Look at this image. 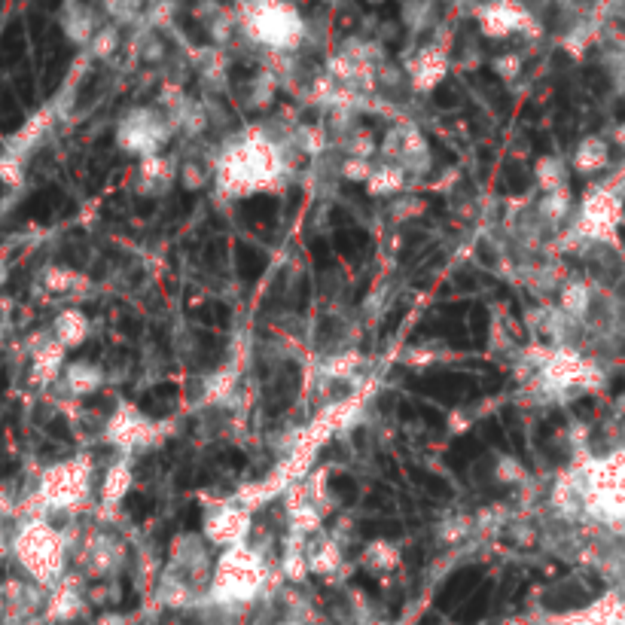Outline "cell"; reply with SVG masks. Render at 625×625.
Instances as JSON below:
<instances>
[{
  "label": "cell",
  "mask_w": 625,
  "mask_h": 625,
  "mask_svg": "<svg viewBox=\"0 0 625 625\" xmlns=\"http://www.w3.org/2000/svg\"><path fill=\"white\" fill-rule=\"evenodd\" d=\"M284 183V150L263 125H247V129L232 135L214 159L211 186L220 199H250L260 193H278Z\"/></svg>",
  "instance_id": "6da1fadb"
},
{
  "label": "cell",
  "mask_w": 625,
  "mask_h": 625,
  "mask_svg": "<svg viewBox=\"0 0 625 625\" xmlns=\"http://www.w3.org/2000/svg\"><path fill=\"white\" fill-rule=\"evenodd\" d=\"M13 537V558L16 565L43 589H52L65 580L71 540L65 531H58L49 516H22Z\"/></svg>",
  "instance_id": "7a4b0ae2"
},
{
  "label": "cell",
  "mask_w": 625,
  "mask_h": 625,
  "mask_svg": "<svg viewBox=\"0 0 625 625\" xmlns=\"http://www.w3.org/2000/svg\"><path fill=\"white\" fill-rule=\"evenodd\" d=\"M95 491V461L92 455L61 458L37 476L31 504L34 510L22 516H49V513H80Z\"/></svg>",
  "instance_id": "3957f363"
},
{
  "label": "cell",
  "mask_w": 625,
  "mask_h": 625,
  "mask_svg": "<svg viewBox=\"0 0 625 625\" xmlns=\"http://www.w3.org/2000/svg\"><path fill=\"white\" fill-rule=\"evenodd\" d=\"M238 28L250 43L272 55H290L308 37V25L290 0H244L238 7Z\"/></svg>",
  "instance_id": "277c9868"
},
{
  "label": "cell",
  "mask_w": 625,
  "mask_h": 625,
  "mask_svg": "<svg viewBox=\"0 0 625 625\" xmlns=\"http://www.w3.org/2000/svg\"><path fill=\"white\" fill-rule=\"evenodd\" d=\"M269 580V561L257 546H232L223 549L214 558V574H211V586H208V601L211 604H247L254 601Z\"/></svg>",
  "instance_id": "5b68a950"
},
{
  "label": "cell",
  "mask_w": 625,
  "mask_h": 625,
  "mask_svg": "<svg viewBox=\"0 0 625 625\" xmlns=\"http://www.w3.org/2000/svg\"><path fill=\"white\" fill-rule=\"evenodd\" d=\"M101 436H104V443L110 449H116L119 455L135 458L138 452H147V449H153L165 440V424H159L156 418L141 412L135 403L122 400L107 415Z\"/></svg>",
  "instance_id": "8992f818"
},
{
  "label": "cell",
  "mask_w": 625,
  "mask_h": 625,
  "mask_svg": "<svg viewBox=\"0 0 625 625\" xmlns=\"http://www.w3.org/2000/svg\"><path fill=\"white\" fill-rule=\"evenodd\" d=\"M174 135V125L165 110L159 107H132L125 110L116 125V147L129 156H156L165 153Z\"/></svg>",
  "instance_id": "52a82bcc"
},
{
  "label": "cell",
  "mask_w": 625,
  "mask_h": 625,
  "mask_svg": "<svg viewBox=\"0 0 625 625\" xmlns=\"http://www.w3.org/2000/svg\"><path fill=\"white\" fill-rule=\"evenodd\" d=\"M250 531H254V510L235 494L217 497L202 510V537L208 540L211 549H232L250 543Z\"/></svg>",
  "instance_id": "ba28073f"
},
{
  "label": "cell",
  "mask_w": 625,
  "mask_h": 625,
  "mask_svg": "<svg viewBox=\"0 0 625 625\" xmlns=\"http://www.w3.org/2000/svg\"><path fill=\"white\" fill-rule=\"evenodd\" d=\"M479 22L482 37L507 40V37H540L543 25L534 10H528L522 0H485L473 13Z\"/></svg>",
  "instance_id": "9c48e42d"
},
{
  "label": "cell",
  "mask_w": 625,
  "mask_h": 625,
  "mask_svg": "<svg viewBox=\"0 0 625 625\" xmlns=\"http://www.w3.org/2000/svg\"><path fill=\"white\" fill-rule=\"evenodd\" d=\"M379 156H382V162L400 165L406 174L430 168V144L412 119H400L391 125L379 144Z\"/></svg>",
  "instance_id": "30bf717a"
},
{
  "label": "cell",
  "mask_w": 625,
  "mask_h": 625,
  "mask_svg": "<svg viewBox=\"0 0 625 625\" xmlns=\"http://www.w3.org/2000/svg\"><path fill=\"white\" fill-rule=\"evenodd\" d=\"M406 83L418 95H430L452 71V49L449 43H424L406 58Z\"/></svg>",
  "instance_id": "8fae6325"
},
{
  "label": "cell",
  "mask_w": 625,
  "mask_h": 625,
  "mask_svg": "<svg viewBox=\"0 0 625 625\" xmlns=\"http://www.w3.org/2000/svg\"><path fill=\"white\" fill-rule=\"evenodd\" d=\"M122 543L107 531H92L80 543V565L89 577L104 580L122 568Z\"/></svg>",
  "instance_id": "7c38bea8"
},
{
  "label": "cell",
  "mask_w": 625,
  "mask_h": 625,
  "mask_svg": "<svg viewBox=\"0 0 625 625\" xmlns=\"http://www.w3.org/2000/svg\"><path fill=\"white\" fill-rule=\"evenodd\" d=\"M174 183H180V162L174 156L156 153V156L138 159V168H135V190H138V196L159 199V196H165L171 190Z\"/></svg>",
  "instance_id": "4fadbf2b"
},
{
  "label": "cell",
  "mask_w": 625,
  "mask_h": 625,
  "mask_svg": "<svg viewBox=\"0 0 625 625\" xmlns=\"http://www.w3.org/2000/svg\"><path fill=\"white\" fill-rule=\"evenodd\" d=\"M65 366H68V348L58 345L52 339V333H43L40 342L31 351V372H28L31 385L40 388V391L58 385L61 375H65Z\"/></svg>",
  "instance_id": "5bb4252c"
},
{
  "label": "cell",
  "mask_w": 625,
  "mask_h": 625,
  "mask_svg": "<svg viewBox=\"0 0 625 625\" xmlns=\"http://www.w3.org/2000/svg\"><path fill=\"white\" fill-rule=\"evenodd\" d=\"M132 485H135V461L116 455L104 467L101 482H98V510L116 513L122 507V500L132 494Z\"/></svg>",
  "instance_id": "9a60e30c"
},
{
  "label": "cell",
  "mask_w": 625,
  "mask_h": 625,
  "mask_svg": "<svg viewBox=\"0 0 625 625\" xmlns=\"http://www.w3.org/2000/svg\"><path fill=\"white\" fill-rule=\"evenodd\" d=\"M37 284L43 293L58 296V299H80L92 290V281L71 266H46L37 275Z\"/></svg>",
  "instance_id": "2e32d148"
},
{
  "label": "cell",
  "mask_w": 625,
  "mask_h": 625,
  "mask_svg": "<svg viewBox=\"0 0 625 625\" xmlns=\"http://www.w3.org/2000/svg\"><path fill=\"white\" fill-rule=\"evenodd\" d=\"M107 375L101 369V363H92V360H71L65 366V375H61V388H65L68 397L74 400H83V397H92L104 388Z\"/></svg>",
  "instance_id": "e0dca14e"
},
{
  "label": "cell",
  "mask_w": 625,
  "mask_h": 625,
  "mask_svg": "<svg viewBox=\"0 0 625 625\" xmlns=\"http://www.w3.org/2000/svg\"><path fill=\"white\" fill-rule=\"evenodd\" d=\"M619 211L622 208L610 205L601 190H589L583 196V202H580V220H577V226H580V232H586L592 238H601L607 229L616 226V214Z\"/></svg>",
  "instance_id": "ac0fdd59"
},
{
  "label": "cell",
  "mask_w": 625,
  "mask_h": 625,
  "mask_svg": "<svg viewBox=\"0 0 625 625\" xmlns=\"http://www.w3.org/2000/svg\"><path fill=\"white\" fill-rule=\"evenodd\" d=\"M305 555H308V571L318 574V577H330L342 568L345 561V549H342V540L336 534H327L321 531L318 537H311L308 546H305Z\"/></svg>",
  "instance_id": "d6986e66"
},
{
  "label": "cell",
  "mask_w": 625,
  "mask_h": 625,
  "mask_svg": "<svg viewBox=\"0 0 625 625\" xmlns=\"http://www.w3.org/2000/svg\"><path fill=\"white\" fill-rule=\"evenodd\" d=\"M98 19H95V10L89 4H83V0H65V10H61V31H65V37L77 46H89L95 31H98Z\"/></svg>",
  "instance_id": "ffe728a7"
},
{
  "label": "cell",
  "mask_w": 625,
  "mask_h": 625,
  "mask_svg": "<svg viewBox=\"0 0 625 625\" xmlns=\"http://www.w3.org/2000/svg\"><path fill=\"white\" fill-rule=\"evenodd\" d=\"M49 333H52V339L58 345H65L68 351H77V348H83L89 342L92 321L83 315L80 308H61L58 315H55V321H52V330Z\"/></svg>",
  "instance_id": "44dd1931"
},
{
  "label": "cell",
  "mask_w": 625,
  "mask_h": 625,
  "mask_svg": "<svg viewBox=\"0 0 625 625\" xmlns=\"http://www.w3.org/2000/svg\"><path fill=\"white\" fill-rule=\"evenodd\" d=\"M83 589H80V580L74 577H65L58 586L49 589V598H46V616L55 619V622H68L74 616L83 613Z\"/></svg>",
  "instance_id": "7402d4cb"
},
{
  "label": "cell",
  "mask_w": 625,
  "mask_h": 625,
  "mask_svg": "<svg viewBox=\"0 0 625 625\" xmlns=\"http://www.w3.org/2000/svg\"><path fill=\"white\" fill-rule=\"evenodd\" d=\"M406 183H409V174L394 165V162H375L372 165V174L369 180L363 183L366 186V193L372 199H394L406 190Z\"/></svg>",
  "instance_id": "603a6c76"
},
{
  "label": "cell",
  "mask_w": 625,
  "mask_h": 625,
  "mask_svg": "<svg viewBox=\"0 0 625 625\" xmlns=\"http://www.w3.org/2000/svg\"><path fill=\"white\" fill-rule=\"evenodd\" d=\"M360 561H363V568L372 571V574H391L400 568V561H403V552L394 540L388 537H372L363 543V552H360Z\"/></svg>",
  "instance_id": "cb8c5ba5"
},
{
  "label": "cell",
  "mask_w": 625,
  "mask_h": 625,
  "mask_svg": "<svg viewBox=\"0 0 625 625\" xmlns=\"http://www.w3.org/2000/svg\"><path fill=\"white\" fill-rule=\"evenodd\" d=\"M52 119H55V107H43V110H37L22 129L13 135V141H10V147H7V156H13V159H22L28 150H34L40 141H43V135L49 132V125H52Z\"/></svg>",
  "instance_id": "d4e9b609"
},
{
  "label": "cell",
  "mask_w": 625,
  "mask_h": 625,
  "mask_svg": "<svg viewBox=\"0 0 625 625\" xmlns=\"http://www.w3.org/2000/svg\"><path fill=\"white\" fill-rule=\"evenodd\" d=\"M534 183L540 193H558V190H571V168L568 162L555 156V153H546L534 162Z\"/></svg>",
  "instance_id": "484cf974"
},
{
  "label": "cell",
  "mask_w": 625,
  "mask_h": 625,
  "mask_svg": "<svg viewBox=\"0 0 625 625\" xmlns=\"http://www.w3.org/2000/svg\"><path fill=\"white\" fill-rule=\"evenodd\" d=\"M238 385H241V372L238 366H220L217 372H211L205 385H202V403L205 406H223L229 403L235 394H238Z\"/></svg>",
  "instance_id": "4316f807"
},
{
  "label": "cell",
  "mask_w": 625,
  "mask_h": 625,
  "mask_svg": "<svg viewBox=\"0 0 625 625\" xmlns=\"http://www.w3.org/2000/svg\"><path fill=\"white\" fill-rule=\"evenodd\" d=\"M610 156H613L610 144L601 141L598 135H589V138H583V141L577 144L571 168H574L577 174H583V177H592V174H598V171L607 168Z\"/></svg>",
  "instance_id": "83f0119b"
},
{
  "label": "cell",
  "mask_w": 625,
  "mask_h": 625,
  "mask_svg": "<svg viewBox=\"0 0 625 625\" xmlns=\"http://www.w3.org/2000/svg\"><path fill=\"white\" fill-rule=\"evenodd\" d=\"M574 193L571 190H558V193H540L537 199V217L543 223H561L568 220L574 211Z\"/></svg>",
  "instance_id": "f1b7e54d"
},
{
  "label": "cell",
  "mask_w": 625,
  "mask_h": 625,
  "mask_svg": "<svg viewBox=\"0 0 625 625\" xmlns=\"http://www.w3.org/2000/svg\"><path fill=\"white\" fill-rule=\"evenodd\" d=\"M589 302H592V293L583 281H568L558 293V308H561V315H568V318H583L589 311Z\"/></svg>",
  "instance_id": "f546056e"
},
{
  "label": "cell",
  "mask_w": 625,
  "mask_h": 625,
  "mask_svg": "<svg viewBox=\"0 0 625 625\" xmlns=\"http://www.w3.org/2000/svg\"><path fill=\"white\" fill-rule=\"evenodd\" d=\"M339 147H342L345 156H351V159H369V162H372L375 153H379V144H375L372 132L363 129V125H351V132L339 138Z\"/></svg>",
  "instance_id": "4dcf8cb0"
},
{
  "label": "cell",
  "mask_w": 625,
  "mask_h": 625,
  "mask_svg": "<svg viewBox=\"0 0 625 625\" xmlns=\"http://www.w3.org/2000/svg\"><path fill=\"white\" fill-rule=\"evenodd\" d=\"M275 92H278V74L266 68V71H260L254 80H250V86H247V104L254 107V110H263V107L272 104Z\"/></svg>",
  "instance_id": "1f68e13d"
},
{
  "label": "cell",
  "mask_w": 625,
  "mask_h": 625,
  "mask_svg": "<svg viewBox=\"0 0 625 625\" xmlns=\"http://www.w3.org/2000/svg\"><path fill=\"white\" fill-rule=\"evenodd\" d=\"M119 43H122L119 25L107 22V25H101V28L95 31L92 43L86 46V55H89V58H98V61H107V58H113V55L119 52Z\"/></svg>",
  "instance_id": "d6a6232c"
},
{
  "label": "cell",
  "mask_w": 625,
  "mask_h": 625,
  "mask_svg": "<svg viewBox=\"0 0 625 625\" xmlns=\"http://www.w3.org/2000/svg\"><path fill=\"white\" fill-rule=\"evenodd\" d=\"M360 363H363V357L357 351H342V354H333L321 363V375H327L330 382H345L360 369Z\"/></svg>",
  "instance_id": "836d02e7"
},
{
  "label": "cell",
  "mask_w": 625,
  "mask_h": 625,
  "mask_svg": "<svg viewBox=\"0 0 625 625\" xmlns=\"http://www.w3.org/2000/svg\"><path fill=\"white\" fill-rule=\"evenodd\" d=\"M327 144H330V138H327V132L321 129V125L305 122L293 132V147H299L305 156H321L327 150Z\"/></svg>",
  "instance_id": "e575fe53"
},
{
  "label": "cell",
  "mask_w": 625,
  "mask_h": 625,
  "mask_svg": "<svg viewBox=\"0 0 625 625\" xmlns=\"http://www.w3.org/2000/svg\"><path fill=\"white\" fill-rule=\"evenodd\" d=\"M595 40V25L589 19H577L565 34H561V49L568 55H583Z\"/></svg>",
  "instance_id": "d590c367"
},
{
  "label": "cell",
  "mask_w": 625,
  "mask_h": 625,
  "mask_svg": "<svg viewBox=\"0 0 625 625\" xmlns=\"http://www.w3.org/2000/svg\"><path fill=\"white\" fill-rule=\"evenodd\" d=\"M211 183H214V165H202L196 159L180 162V186H183V190L199 193V190H205V186H211Z\"/></svg>",
  "instance_id": "8d00e7d4"
},
{
  "label": "cell",
  "mask_w": 625,
  "mask_h": 625,
  "mask_svg": "<svg viewBox=\"0 0 625 625\" xmlns=\"http://www.w3.org/2000/svg\"><path fill=\"white\" fill-rule=\"evenodd\" d=\"M494 479L500 485H522V482H528V467L513 455H500L494 461Z\"/></svg>",
  "instance_id": "74e56055"
},
{
  "label": "cell",
  "mask_w": 625,
  "mask_h": 625,
  "mask_svg": "<svg viewBox=\"0 0 625 625\" xmlns=\"http://www.w3.org/2000/svg\"><path fill=\"white\" fill-rule=\"evenodd\" d=\"M491 71L504 83H513L525 71V58H522V52H500L491 58Z\"/></svg>",
  "instance_id": "f35d334b"
},
{
  "label": "cell",
  "mask_w": 625,
  "mask_h": 625,
  "mask_svg": "<svg viewBox=\"0 0 625 625\" xmlns=\"http://www.w3.org/2000/svg\"><path fill=\"white\" fill-rule=\"evenodd\" d=\"M470 531H473L470 516H446L440 522V528H436V537H440L443 543H461Z\"/></svg>",
  "instance_id": "ab89813d"
},
{
  "label": "cell",
  "mask_w": 625,
  "mask_h": 625,
  "mask_svg": "<svg viewBox=\"0 0 625 625\" xmlns=\"http://www.w3.org/2000/svg\"><path fill=\"white\" fill-rule=\"evenodd\" d=\"M372 165L375 162H369V159H351V156H345L342 165H339V174L345 180H351V183H366L369 174H372Z\"/></svg>",
  "instance_id": "60d3db41"
},
{
  "label": "cell",
  "mask_w": 625,
  "mask_h": 625,
  "mask_svg": "<svg viewBox=\"0 0 625 625\" xmlns=\"http://www.w3.org/2000/svg\"><path fill=\"white\" fill-rule=\"evenodd\" d=\"M427 19H430V4H427V0H406V4H403V22L412 31L424 28Z\"/></svg>",
  "instance_id": "b9f144b4"
},
{
  "label": "cell",
  "mask_w": 625,
  "mask_h": 625,
  "mask_svg": "<svg viewBox=\"0 0 625 625\" xmlns=\"http://www.w3.org/2000/svg\"><path fill=\"white\" fill-rule=\"evenodd\" d=\"M424 208H427V205H424L421 199H412V196H406V199H403V205H397V208H394V217H397V220H409V217H418V214H424Z\"/></svg>",
  "instance_id": "7bdbcfd3"
},
{
  "label": "cell",
  "mask_w": 625,
  "mask_h": 625,
  "mask_svg": "<svg viewBox=\"0 0 625 625\" xmlns=\"http://www.w3.org/2000/svg\"><path fill=\"white\" fill-rule=\"evenodd\" d=\"M16 513V507H13V497H10V491L0 485V525H4V519L7 516H13Z\"/></svg>",
  "instance_id": "ee69618b"
},
{
  "label": "cell",
  "mask_w": 625,
  "mask_h": 625,
  "mask_svg": "<svg viewBox=\"0 0 625 625\" xmlns=\"http://www.w3.org/2000/svg\"><path fill=\"white\" fill-rule=\"evenodd\" d=\"M4 555H13V537H7L4 531H0V558Z\"/></svg>",
  "instance_id": "f6af8a7d"
},
{
  "label": "cell",
  "mask_w": 625,
  "mask_h": 625,
  "mask_svg": "<svg viewBox=\"0 0 625 625\" xmlns=\"http://www.w3.org/2000/svg\"><path fill=\"white\" fill-rule=\"evenodd\" d=\"M7 275H10V266H7V260H4V257H0V284L7 281Z\"/></svg>",
  "instance_id": "bcb514c9"
},
{
  "label": "cell",
  "mask_w": 625,
  "mask_h": 625,
  "mask_svg": "<svg viewBox=\"0 0 625 625\" xmlns=\"http://www.w3.org/2000/svg\"><path fill=\"white\" fill-rule=\"evenodd\" d=\"M616 144H619V147H625V122L619 125V135H616Z\"/></svg>",
  "instance_id": "7dc6e473"
},
{
  "label": "cell",
  "mask_w": 625,
  "mask_h": 625,
  "mask_svg": "<svg viewBox=\"0 0 625 625\" xmlns=\"http://www.w3.org/2000/svg\"><path fill=\"white\" fill-rule=\"evenodd\" d=\"M144 4H174V0H144Z\"/></svg>",
  "instance_id": "c3c4849f"
}]
</instances>
